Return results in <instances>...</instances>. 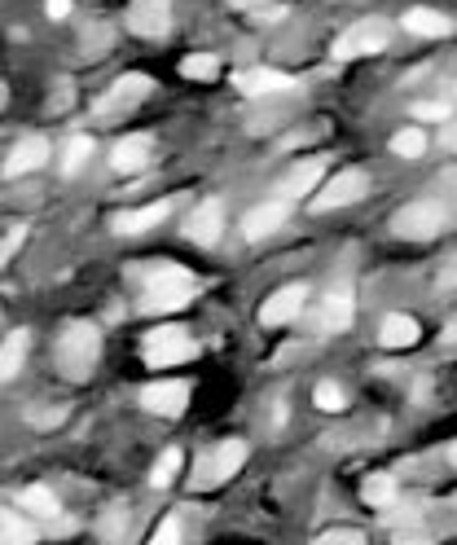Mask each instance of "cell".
<instances>
[{
    "label": "cell",
    "mask_w": 457,
    "mask_h": 545,
    "mask_svg": "<svg viewBox=\"0 0 457 545\" xmlns=\"http://www.w3.org/2000/svg\"><path fill=\"white\" fill-rule=\"evenodd\" d=\"M44 159H49V141H44V137H27V141H18V146L9 150L5 176L14 181V176H22V172H36Z\"/></svg>",
    "instance_id": "15"
},
{
    "label": "cell",
    "mask_w": 457,
    "mask_h": 545,
    "mask_svg": "<svg viewBox=\"0 0 457 545\" xmlns=\"http://www.w3.org/2000/svg\"><path fill=\"white\" fill-rule=\"evenodd\" d=\"M181 75H185V80H216V75H220V62L207 58V53H194V58L181 62Z\"/></svg>",
    "instance_id": "27"
},
{
    "label": "cell",
    "mask_w": 457,
    "mask_h": 545,
    "mask_svg": "<svg viewBox=\"0 0 457 545\" xmlns=\"http://www.w3.org/2000/svg\"><path fill=\"white\" fill-rule=\"evenodd\" d=\"M150 163V137H124L115 146V154H110V168L115 172H124V176H132V172H141Z\"/></svg>",
    "instance_id": "16"
},
{
    "label": "cell",
    "mask_w": 457,
    "mask_h": 545,
    "mask_svg": "<svg viewBox=\"0 0 457 545\" xmlns=\"http://www.w3.org/2000/svg\"><path fill=\"white\" fill-rule=\"evenodd\" d=\"M22 357H27V330H9L0 348V378H14L22 370Z\"/></svg>",
    "instance_id": "21"
},
{
    "label": "cell",
    "mask_w": 457,
    "mask_h": 545,
    "mask_svg": "<svg viewBox=\"0 0 457 545\" xmlns=\"http://www.w3.org/2000/svg\"><path fill=\"white\" fill-rule=\"evenodd\" d=\"M427 150V137H422L418 128H400L392 137V154L396 159H418V154Z\"/></svg>",
    "instance_id": "25"
},
{
    "label": "cell",
    "mask_w": 457,
    "mask_h": 545,
    "mask_svg": "<svg viewBox=\"0 0 457 545\" xmlns=\"http://www.w3.org/2000/svg\"><path fill=\"white\" fill-rule=\"evenodd\" d=\"M233 84L242 88L247 97H269V93H291L295 80L282 71H264V66H255V71H238L233 75Z\"/></svg>",
    "instance_id": "14"
},
{
    "label": "cell",
    "mask_w": 457,
    "mask_h": 545,
    "mask_svg": "<svg viewBox=\"0 0 457 545\" xmlns=\"http://www.w3.org/2000/svg\"><path fill=\"white\" fill-rule=\"evenodd\" d=\"M198 352V343L185 335L181 326H159L154 335L146 339V365H154V370H167V365H181Z\"/></svg>",
    "instance_id": "3"
},
{
    "label": "cell",
    "mask_w": 457,
    "mask_h": 545,
    "mask_svg": "<svg viewBox=\"0 0 457 545\" xmlns=\"http://www.w3.org/2000/svg\"><path fill=\"white\" fill-rule=\"evenodd\" d=\"M444 225H449V211L440 203H409V207H400L392 220V229L400 238H436Z\"/></svg>",
    "instance_id": "4"
},
{
    "label": "cell",
    "mask_w": 457,
    "mask_h": 545,
    "mask_svg": "<svg viewBox=\"0 0 457 545\" xmlns=\"http://www.w3.org/2000/svg\"><path fill=\"white\" fill-rule=\"evenodd\" d=\"M22 506H27L31 515H40V519H53V515H58V497H53L49 488H40V484L22 493Z\"/></svg>",
    "instance_id": "26"
},
{
    "label": "cell",
    "mask_w": 457,
    "mask_h": 545,
    "mask_svg": "<svg viewBox=\"0 0 457 545\" xmlns=\"http://www.w3.org/2000/svg\"><path fill=\"white\" fill-rule=\"evenodd\" d=\"M22 238H27V229H22V225H9V233H5V247H0V255H5V260H14V251L22 247Z\"/></svg>",
    "instance_id": "34"
},
{
    "label": "cell",
    "mask_w": 457,
    "mask_h": 545,
    "mask_svg": "<svg viewBox=\"0 0 457 545\" xmlns=\"http://www.w3.org/2000/svg\"><path fill=\"white\" fill-rule=\"evenodd\" d=\"M414 115L418 119H440V124H444V119H449V106H444V102H422V106H414Z\"/></svg>",
    "instance_id": "35"
},
{
    "label": "cell",
    "mask_w": 457,
    "mask_h": 545,
    "mask_svg": "<svg viewBox=\"0 0 457 545\" xmlns=\"http://www.w3.org/2000/svg\"><path fill=\"white\" fill-rule=\"evenodd\" d=\"M312 400H317V409H326V414H339V409H343V387H334V383H317V392H312Z\"/></svg>",
    "instance_id": "30"
},
{
    "label": "cell",
    "mask_w": 457,
    "mask_h": 545,
    "mask_svg": "<svg viewBox=\"0 0 457 545\" xmlns=\"http://www.w3.org/2000/svg\"><path fill=\"white\" fill-rule=\"evenodd\" d=\"M387 44V27L378 18H365L348 27L339 40H334V58H365V53H383Z\"/></svg>",
    "instance_id": "8"
},
{
    "label": "cell",
    "mask_w": 457,
    "mask_h": 545,
    "mask_svg": "<svg viewBox=\"0 0 457 545\" xmlns=\"http://www.w3.org/2000/svg\"><path fill=\"white\" fill-rule=\"evenodd\" d=\"M141 405H146L150 414L176 418L189 405V383L185 378H159V383H150L146 392H141Z\"/></svg>",
    "instance_id": "9"
},
{
    "label": "cell",
    "mask_w": 457,
    "mask_h": 545,
    "mask_svg": "<svg viewBox=\"0 0 457 545\" xmlns=\"http://www.w3.org/2000/svg\"><path fill=\"white\" fill-rule=\"evenodd\" d=\"M321 176H326V159H299L291 172L282 176V185H277V194L291 203L299 194H312V189L321 185Z\"/></svg>",
    "instance_id": "13"
},
{
    "label": "cell",
    "mask_w": 457,
    "mask_h": 545,
    "mask_svg": "<svg viewBox=\"0 0 457 545\" xmlns=\"http://www.w3.org/2000/svg\"><path fill=\"white\" fill-rule=\"evenodd\" d=\"M229 5H238V9H255V14H260L264 0H229Z\"/></svg>",
    "instance_id": "38"
},
{
    "label": "cell",
    "mask_w": 457,
    "mask_h": 545,
    "mask_svg": "<svg viewBox=\"0 0 457 545\" xmlns=\"http://www.w3.org/2000/svg\"><path fill=\"white\" fill-rule=\"evenodd\" d=\"M198 282L194 273L176 269V264H159V269H150L146 277V313H176V308H185L189 299H194Z\"/></svg>",
    "instance_id": "2"
},
{
    "label": "cell",
    "mask_w": 457,
    "mask_h": 545,
    "mask_svg": "<svg viewBox=\"0 0 457 545\" xmlns=\"http://www.w3.org/2000/svg\"><path fill=\"white\" fill-rule=\"evenodd\" d=\"M176 471H181V453H176V449H167L163 458L154 462V471H150V484H154V488H167V484L176 480Z\"/></svg>",
    "instance_id": "29"
},
{
    "label": "cell",
    "mask_w": 457,
    "mask_h": 545,
    "mask_svg": "<svg viewBox=\"0 0 457 545\" xmlns=\"http://www.w3.org/2000/svg\"><path fill=\"white\" fill-rule=\"evenodd\" d=\"M286 216H291V203H286V198H269V203H260V207L247 211V220H242V233H247L251 242H260V238H269L273 229H282Z\"/></svg>",
    "instance_id": "11"
},
{
    "label": "cell",
    "mask_w": 457,
    "mask_h": 545,
    "mask_svg": "<svg viewBox=\"0 0 457 545\" xmlns=\"http://www.w3.org/2000/svg\"><path fill=\"white\" fill-rule=\"evenodd\" d=\"M449 339H457V321H453V326H449Z\"/></svg>",
    "instance_id": "40"
},
{
    "label": "cell",
    "mask_w": 457,
    "mask_h": 545,
    "mask_svg": "<svg viewBox=\"0 0 457 545\" xmlns=\"http://www.w3.org/2000/svg\"><path fill=\"white\" fill-rule=\"evenodd\" d=\"M304 299H308L304 286H282V291H277L273 299H264L260 326H286V321H295L299 308H304Z\"/></svg>",
    "instance_id": "12"
},
{
    "label": "cell",
    "mask_w": 457,
    "mask_h": 545,
    "mask_svg": "<svg viewBox=\"0 0 457 545\" xmlns=\"http://www.w3.org/2000/svg\"><path fill=\"white\" fill-rule=\"evenodd\" d=\"M352 326V295L348 291H330L326 304H321V330L326 335H339V330Z\"/></svg>",
    "instance_id": "17"
},
{
    "label": "cell",
    "mask_w": 457,
    "mask_h": 545,
    "mask_svg": "<svg viewBox=\"0 0 457 545\" xmlns=\"http://www.w3.org/2000/svg\"><path fill=\"white\" fill-rule=\"evenodd\" d=\"M405 31L436 40V36H449V31H453V18L436 14V9H409V14H405Z\"/></svg>",
    "instance_id": "20"
},
{
    "label": "cell",
    "mask_w": 457,
    "mask_h": 545,
    "mask_svg": "<svg viewBox=\"0 0 457 545\" xmlns=\"http://www.w3.org/2000/svg\"><path fill=\"white\" fill-rule=\"evenodd\" d=\"M361 497L370 506H392L396 502V480H392V475H370L365 488H361Z\"/></svg>",
    "instance_id": "24"
},
{
    "label": "cell",
    "mask_w": 457,
    "mask_h": 545,
    "mask_svg": "<svg viewBox=\"0 0 457 545\" xmlns=\"http://www.w3.org/2000/svg\"><path fill=\"white\" fill-rule=\"evenodd\" d=\"M128 31L141 40H163L167 27H172V0H132L128 5Z\"/></svg>",
    "instance_id": "5"
},
{
    "label": "cell",
    "mask_w": 457,
    "mask_h": 545,
    "mask_svg": "<svg viewBox=\"0 0 457 545\" xmlns=\"http://www.w3.org/2000/svg\"><path fill=\"white\" fill-rule=\"evenodd\" d=\"M396 545H431V541H427V537H405V532H400Z\"/></svg>",
    "instance_id": "39"
},
{
    "label": "cell",
    "mask_w": 457,
    "mask_h": 545,
    "mask_svg": "<svg viewBox=\"0 0 457 545\" xmlns=\"http://www.w3.org/2000/svg\"><path fill=\"white\" fill-rule=\"evenodd\" d=\"M150 545H181V524H176V519H163L159 532L150 537Z\"/></svg>",
    "instance_id": "32"
},
{
    "label": "cell",
    "mask_w": 457,
    "mask_h": 545,
    "mask_svg": "<svg viewBox=\"0 0 457 545\" xmlns=\"http://www.w3.org/2000/svg\"><path fill=\"white\" fill-rule=\"evenodd\" d=\"M88 154H93V141H88V137H71V146L62 150V172H66V176H75V172L84 168Z\"/></svg>",
    "instance_id": "28"
},
{
    "label": "cell",
    "mask_w": 457,
    "mask_h": 545,
    "mask_svg": "<svg viewBox=\"0 0 457 545\" xmlns=\"http://www.w3.org/2000/svg\"><path fill=\"white\" fill-rule=\"evenodd\" d=\"M124 532H128V519H124V510L115 506V510H110V515L102 519V537H106V541H119Z\"/></svg>",
    "instance_id": "31"
},
{
    "label": "cell",
    "mask_w": 457,
    "mask_h": 545,
    "mask_svg": "<svg viewBox=\"0 0 457 545\" xmlns=\"http://www.w3.org/2000/svg\"><path fill=\"white\" fill-rule=\"evenodd\" d=\"M0 541L5 545H31L36 541V524H27L18 510H5V515H0Z\"/></svg>",
    "instance_id": "23"
},
{
    "label": "cell",
    "mask_w": 457,
    "mask_h": 545,
    "mask_svg": "<svg viewBox=\"0 0 457 545\" xmlns=\"http://www.w3.org/2000/svg\"><path fill=\"white\" fill-rule=\"evenodd\" d=\"M440 141H444V146H449V150H457V124L444 128V132H440Z\"/></svg>",
    "instance_id": "37"
},
{
    "label": "cell",
    "mask_w": 457,
    "mask_h": 545,
    "mask_svg": "<svg viewBox=\"0 0 457 545\" xmlns=\"http://www.w3.org/2000/svg\"><path fill=\"white\" fill-rule=\"evenodd\" d=\"M167 211H172V203H150V207H137V211H124V216L115 220L119 233H146L154 225H163Z\"/></svg>",
    "instance_id": "18"
},
{
    "label": "cell",
    "mask_w": 457,
    "mask_h": 545,
    "mask_svg": "<svg viewBox=\"0 0 457 545\" xmlns=\"http://www.w3.org/2000/svg\"><path fill=\"white\" fill-rule=\"evenodd\" d=\"M378 339H383V348H414L418 343V321L405 317V313H392L383 321V330H378Z\"/></svg>",
    "instance_id": "19"
},
{
    "label": "cell",
    "mask_w": 457,
    "mask_h": 545,
    "mask_svg": "<svg viewBox=\"0 0 457 545\" xmlns=\"http://www.w3.org/2000/svg\"><path fill=\"white\" fill-rule=\"evenodd\" d=\"M370 189V176H365L361 168H348V172H339V176H330L326 185H321V194L312 198V211H334V207H348L356 203V198Z\"/></svg>",
    "instance_id": "7"
},
{
    "label": "cell",
    "mask_w": 457,
    "mask_h": 545,
    "mask_svg": "<svg viewBox=\"0 0 457 545\" xmlns=\"http://www.w3.org/2000/svg\"><path fill=\"white\" fill-rule=\"evenodd\" d=\"M220 225H225V207H220V198H207V203H198L194 216L185 220V238L198 242V247H211V242L220 238Z\"/></svg>",
    "instance_id": "10"
},
{
    "label": "cell",
    "mask_w": 457,
    "mask_h": 545,
    "mask_svg": "<svg viewBox=\"0 0 457 545\" xmlns=\"http://www.w3.org/2000/svg\"><path fill=\"white\" fill-rule=\"evenodd\" d=\"M97 357H102V335H97L88 321H71V326L62 330V339H58V365H62V374L71 378V383H84V378L93 374Z\"/></svg>",
    "instance_id": "1"
},
{
    "label": "cell",
    "mask_w": 457,
    "mask_h": 545,
    "mask_svg": "<svg viewBox=\"0 0 457 545\" xmlns=\"http://www.w3.org/2000/svg\"><path fill=\"white\" fill-rule=\"evenodd\" d=\"M449 458H453V462H457V440H453V449H449Z\"/></svg>",
    "instance_id": "41"
},
{
    "label": "cell",
    "mask_w": 457,
    "mask_h": 545,
    "mask_svg": "<svg viewBox=\"0 0 457 545\" xmlns=\"http://www.w3.org/2000/svg\"><path fill=\"white\" fill-rule=\"evenodd\" d=\"M44 14H49V18H66V14H71V0H49V5H44Z\"/></svg>",
    "instance_id": "36"
},
{
    "label": "cell",
    "mask_w": 457,
    "mask_h": 545,
    "mask_svg": "<svg viewBox=\"0 0 457 545\" xmlns=\"http://www.w3.org/2000/svg\"><path fill=\"white\" fill-rule=\"evenodd\" d=\"M106 44H110V27H97L93 36H84V53H88V58H102Z\"/></svg>",
    "instance_id": "33"
},
{
    "label": "cell",
    "mask_w": 457,
    "mask_h": 545,
    "mask_svg": "<svg viewBox=\"0 0 457 545\" xmlns=\"http://www.w3.org/2000/svg\"><path fill=\"white\" fill-rule=\"evenodd\" d=\"M242 462H247V444H242V440L220 444L216 462H211V480H225V475H238V466H242Z\"/></svg>",
    "instance_id": "22"
},
{
    "label": "cell",
    "mask_w": 457,
    "mask_h": 545,
    "mask_svg": "<svg viewBox=\"0 0 457 545\" xmlns=\"http://www.w3.org/2000/svg\"><path fill=\"white\" fill-rule=\"evenodd\" d=\"M150 80H146V75H124V80H115V84H110V93L102 97V102H97L93 106V115L97 119H119V115H128V110L132 106H141V102H146V97H150Z\"/></svg>",
    "instance_id": "6"
}]
</instances>
